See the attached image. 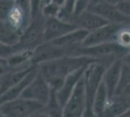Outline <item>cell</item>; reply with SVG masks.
Masks as SVG:
<instances>
[{
  "label": "cell",
  "instance_id": "3",
  "mask_svg": "<svg viewBox=\"0 0 130 117\" xmlns=\"http://www.w3.org/2000/svg\"><path fill=\"white\" fill-rule=\"evenodd\" d=\"M129 50L119 46L117 42H109L88 47H79L72 53V56H87L101 61L103 58L121 59Z\"/></svg>",
  "mask_w": 130,
  "mask_h": 117
},
{
  "label": "cell",
  "instance_id": "25",
  "mask_svg": "<svg viewBox=\"0 0 130 117\" xmlns=\"http://www.w3.org/2000/svg\"><path fill=\"white\" fill-rule=\"evenodd\" d=\"M31 7V19L41 14V10L43 7V0H30Z\"/></svg>",
  "mask_w": 130,
  "mask_h": 117
},
{
  "label": "cell",
  "instance_id": "36",
  "mask_svg": "<svg viewBox=\"0 0 130 117\" xmlns=\"http://www.w3.org/2000/svg\"><path fill=\"white\" fill-rule=\"evenodd\" d=\"M0 82H1V76H0Z\"/></svg>",
  "mask_w": 130,
  "mask_h": 117
},
{
  "label": "cell",
  "instance_id": "29",
  "mask_svg": "<svg viewBox=\"0 0 130 117\" xmlns=\"http://www.w3.org/2000/svg\"><path fill=\"white\" fill-rule=\"evenodd\" d=\"M121 61H122L123 63H125V64H127V66L130 67V50L121 58Z\"/></svg>",
  "mask_w": 130,
  "mask_h": 117
},
{
  "label": "cell",
  "instance_id": "21",
  "mask_svg": "<svg viewBox=\"0 0 130 117\" xmlns=\"http://www.w3.org/2000/svg\"><path fill=\"white\" fill-rule=\"evenodd\" d=\"M116 42L122 48L130 50V24L120 27L117 33Z\"/></svg>",
  "mask_w": 130,
  "mask_h": 117
},
{
  "label": "cell",
  "instance_id": "35",
  "mask_svg": "<svg viewBox=\"0 0 130 117\" xmlns=\"http://www.w3.org/2000/svg\"><path fill=\"white\" fill-rule=\"evenodd\" d=\"M0 117H7V116H6V115H4L3 113H1V112H0Z\"/></svg>",
  "mask_w": 130,
  "mask_h": 117
},
{
  "label": "cell",
  "instance_id": "17",
  "mask_svg": "<svg viewBox=\"0 0 130 117\" xmlns=\"http://www.w3.org/2000/svg\"><path fill=\"white\" fill-rule=\"evenodd\" d=\"M33 66H31L28 68H25V69H21V70H10L9 72L2 75L1 82H0V96L3 93H5L6 91H8L10 88H12L14 85L19 83L22 78L31 70Z\"/></svg>",
  "mask_w": 130,
  "mask_h": 117
},
{
  "label": "cell",
  "instance_id": "15",
  "mask_svg": "<svg viewBox=\"0 0 130 117\" xmlns=\"http://www.w3.org/2000/svg\"><path fill=\"white\" fill-rule=\"evenodd\" d=\"M87 34H88L87 30L77 28L74 30L66 33L65 35L55 39L52 42H54V44H57L59 46L69 49L71 51V55H72V53L76 50L77 48L81 47L83 42L85 41V39L87 38Z\"/></svg>",
  "mask_w": 130,
  "mask_h": 117
},
{
  "label": "cell",
  "instance_id": "5",
  "mask_svg": "<svg viewBox=\"0 0 130 117\" xmlns=\"http://www.w3.org/2000/svg\"><path fill=\"white\" fill-rule=\"evenodd\" d=\"M87 107V93L84 75L79 80L69 99L63 106V117H83Z\"/></svg>",
  "mask_w": 130,
  "mask_h": 117
},
{
  "label": "cell",
  "instance_id": "32",
  "mask_svg": "<svg viewBox=\"0 0 130 117\" xmlns=\"http://www.w3.org/2000/svg\"><path fill=\"white\" fill-rule=\"evenodd\" d=\"M103 1H105V0H91V1H90V5L89 6L96 5V4H99V3L103 2Z\"/></svg>",
  "mask_w": 130,
  "mask_h": 117
},
{
  "label": "cell",
  "instance_id": "4",
  "mask_svg": "<svg viewBox=\"0 0 130 117\" xmlns=\"http://www.w3.org/2000/svg\"><path fill=\"white\" fill-rule=\"evenodd\" d=\"M108 66V63H105L102 61H95L89 63L86 68L84 79L87 93V107H92L95 93L102 82L104 71Z\"/></svg>",
  "mask_w": 130,
  "mask_h": 117
},
{
  "label": "cell",
  "instance_id": "28",
  "mask_svg": "<svg viewBox=\"0 0 130 117\" xmlns=\"http://www.w3.org/2000/svg\"><path fill=\"white\" fill-rule=\"evenodd\" d=\"M29 117H50V115L45 110V107H43V108H40L38 110H36L33 113H31L29 115Z\"/></svg>",
  "mask_w": 130,
  "mask_h": 117
},
{
  "label": "cell",
  "instance_id": "22",
  "mask_svg": "<svg viewBox=\"0 0 130 117\" xmlns=\"http://www.w3.org/2000/svg\"><path fill=\"white\" fill-rule=\"evenodd\" d=\"M60 11V7L54 2H48L44 4L42 7L41 13L45 18H52V17H58V14Z\"/></svg>",
  "mask_w": 130,
  "mask_h": 117
},
{
  "label": "cell",
  "instance_id": "19",
  "mask_svg": "<svg viewBox=\"0 0 130 117\" xmlns=\"http://www.w3.org/2000/svg\"><path fill=\"white\" fill-rule=\"evenodd\" d=\"M109 99H110V97L108 95L107 89L103 82H101L100 86L98 87L97 91L95 93L93 102H92V109L97 117H101Z\"/></svg>",
  "mask_w": 130,
  "mask_h": 117
},
{
  "label": "cell",
  "instance_id": "11",
  "mask_svg": "<svg viewBox=\"0 0 130 117\" xmlns=\"http://www.w3.org/2000/svg\"><path fill=\"white\" fill-rule=\"evenodd\" d=\"M88 10L98 14L99 16L105 19L108 22L117 23V24H130V19L123 16L117 8L116 4L103 1L99 4L89 6Z\"/></svg>",
  "mask_w": 130,
  "mask_h": 117
},
{
  "label": "cell",
  "instance_id": "2",
  "mask_svg": "<svg viewBox=\"0 0 130 117\" xmlns=\"http://www.w3.org/2000/svg\"><path fill=\"white\" fill-rule=\"evenodd\" d=\"M45 17L41 14L31 19L26 28L22 30L19 42L14 48L15 50H34L44 41Z\"/></svg>",
  "mask_w": 130,
  "mask_h": 117
},
{
  "label": "cell",
  "instance_id": "9",
  "mask_svg": "<svg viewBox=\"0 0 130 117\" xmlns=\"http://www.w3.org/2000/svg\"><path fill=\"white\" fill-rule=\"evenodd\" d=\"M122 25L124 24H117V23L108 22L103 27L95 30H92L90 32H88L87 38L85 39V41L82 44V47H88V46L109 43V42H116L118 30Z\"/></svg>",
  "mask_w": 130,
  "mask_h": 117
},
{
  "label": "cell",
  "instance_id": "12",
  "mask_svg": "<svg viewBox=\"0 0 130 117\" xmlns=\"http://www.w3.org/2000/svg\"><path fill=\"white\" fill-rule=\"evenodd\" d=\"M121 67H122L121 59H117L112 61L108 67H106V69L104 71L102 82L107 89L110 98L116 95V92H117L119 83V79H120Z\"/></svg>",
  "mask_w": 130,
  "mask_h": 117
},
{
  "label": "cell",
  "instance_id": "23",
  "mask_svg": "<svg viewBox=\"0 0 130 117\" xmlns=\"http://www.w3.org/2000/svg\"><path fill=\"white\" fill-rule=\"evenodd\" d=\"M14 4L15 1L12 0H0V21H6L7 16Z\"/></svg>",
  "mask_w": 130,
  "mask_h": 117
},
{
  "label": "cell",
  "instance_id": "27",
  "mask_svg": "<svg viewBox=\"0 0 130 117\" xmlns=\"http://www.w3.org/2000/svg\"><path fill=\"white\" fill-rule=\"evenodd\" d=\"M10 71V67L8 64L7 58H0V76L4 75Z\"/></svg>",
  "mask_w": 130,
  "mask_h": 117
},
{
  "label": "cell",
  "instance_id": "6",
  "mask_svg": "<svg viewBox=\"0 0 130 117\" xmlns=\"http://www.w3.org/2000/svg\"><path fill=\"white\" fill-rule=\"evenodd\" d=\"M44 105L24 98H18L0 105V112L7 117H29L34 111L43 108Z\"/></svg>",
  "mask_w": 130,
  "mask_h": 117
},
{
  "label": "cell",
  "instance_id": "26",
  "mask_svg": "<svg viewBox=\"0 0 130 117\" xmlns=\"http://www.w3.org/2000/svg\"><path fill=\"white\" fill-rule=\"evenodd\" d=\"M16 50H15L14 46L3 44L0 42V58H8Z\"/></svg>",
  "mask_w": 130,
  "mask_h": 117
},
{
  "label": "cell",
  "instance_id": "7",
  "mask_svg": "<svg viewBox=\"0 0 130 117\" xmlns=\"http://www.w3.org/2000/svg\"><path fill=\"white\" fill-rule=\"evenodd\" d=\"M71 55V51L65 47L54 44V42H43L33 51V56L31 62L33 64L38 66L46 61H50L59 59L64 56Z\"/></svg>",
  "mask_w": 130,
  "mask_h": 117
},
{
  "label": "cell",
  "instance_id": "14",
  "mask_svg": "<svg viewBox=\"0 0 130 117\" xmlns=\"http://www.w3.org/2000/svg\"><path fill=\"white\" fill-rule=\"evenodd\" d=\"M86 68H87V67H83V68L77 70L75 72H72L69 75H67L64 80H63V83L61 84V86L56 91H54L57 100H58V101H59L60 105L62 106H64L65 102L69 99V97L72 94L73 90L75 89V87H76V85L79 82V80L83 77Z\"/></svg>",
  "mask_w": 130,
  "mask_h": 117
},
{
  "label": "cell",
  "instance_id": "8",
  "mask_svg": "<svg viewBox=\"0 0 130 117\" xmlns=\"http://www.w3.org/2000/svg\"><path fill=\"white\" fill-rule=\"evenodd\" d=\"M51 92H52V89L50 85L42 76V74L38 71L36 76L32 79V81L23 90L21 97L24 99L38 101L45 106L47 101L49 100Z\"/></svg>",
  "mask_w": 130,
  "mask_h": 117
},
{
  "label": "cell",
  "instance_id": "20",
  "mask_svg": "<svg viewBox=\"0 0 130 117\" xmlns=\"http://www.w3.org/2000/svg\"><path fill=\"white\" fill-rule=\"evenodd\" d=\"M44 107L50 117H63V106L60 105L57 100L54 90H52L49 100L44 106Z\"/></svg>",
  "mask_w": 130,
  "mask_h": 117
},
{
  "label": "cell",
  "instance_id": "1",
  "mask_svg": "<svg viewBox=\"0 0 130 117\" xmlns=\"http://www.w3.org/2000/svg\"><path fill=\"white\" fill-rule=\"evenodd\" d=\"M97 61L87 56H64L59 59L38 64L39 72L48 82L52 90H56L63 83V80L70 73L75 72L89 63Z\"/></svg>",
  "mask_w": 130,
  "mask_h": 117
},
{
  "label": "cell",
  "instance_id": "34",
  "mask_svg": "<svg viewBox=\"0 0 130 117\" xmlns=\"http://www.w3.org/2000/svg\"><path fill=\"white\" fill-rule=\"evenodd\" d=\"M50 0H43V5L44 4H46V3H48Z\"/></svg>",
  "mask_w": 130,
  "mask_h": 117
},
{
  "label": "cell",
  "instance_id": "10",
  "mask_svg": "<svg viewBox=\"0 0 130 117\" xmlns=\"http://www.w3.org/2000/svg\"><path fill=\"white\" fill-rule=\"evenodd\" d=\"M75 28H77V27L73 22L61 20L58 17L45 18L44 41L45 42L54 41L74 30Z\"/></svg>",
  "mask_w": 130,
  "mask_h": 117
},
{
  "label": "cell",
  "instance_id": "24",
  "mask_svg": "<svg viewBox=\"0 0 130 117\" xmlns=\"http://www.w3.org/2000/svg\"><path fill=\"white\" fill-rule=\"evenodd\" d=\"M90 1L91 0H77L76 6H75V11H74V16H77V15L81 14L82 12L87 10L89 5H90Z\"/></svg>",
  "mask_w": 130,
  "mask_h": 117
},
{
  "label": "cell",
  "instance_id": "31",
  "mask_svg": "<svg viewBox=\"0 0 130 117\" xmlns=\"http://www.w3.org/2000/svg\"><path fill=\"white\" fill-rule=\"evenodd\" d=\"M50 1H51V2H54V4L58 5L60 7V8H61V7H62V5L64 4V1H65V0H50ZM50 1H49V2H50Z\"/></svg>",
  "mask_w": 130,
  "mask_h": 117
},
{
  "label": "cell",
  "instance_id": "18",
  "mask_svg": "<svg viewBox=\"0 0 130 117\" xmlns=\"http://www.w3.org/2000/svg\"><path fill=\"white\" fill-rule=\"evenodd\" d=\"M22 32L13 28L5 21H0V42L6 45L15 46L19 42Z\"/></svg>",
  "mask_w": 130,
  "mask_h": 117
},
{
  "label": "cell",
  "instance_id": "16",
  "mask_svg": "<svg viewBox=\"0 0 130 117\" xmlns=\"http://www.w3.org/2000/svg\"><path fill=\"white\" fill-rule=\"evenodd\" d=\"M38 71V66L34 64L33 67L31 68V70L27 73L19 83L14 85L12 88H10L8 91H6L5 93H3L2 95L0 96V105H2L3 102H6V101H9V100L20 98L21 95L22 94V92H23V90L25 89L27 85L32 81V79L36 76Z\"/></svg>",
  "mask_w": 130,
  "mask_h": 117
},
{
  "label": "cell",
  "instance_id": "13",
  "mask_svg": "<svg viewBox=\"0 0 130 117\" xmlns=\"http://www.w3.org/2000/svg\"><path fill=\"white\" fill-rule=\"evenodd\" d=\"M71 22H73L77 28L86 29L88 32L95 30L108 23L105 19L88 9L82 12L81 14L77 16H74Z\"/></svg>",
  "mask_w": 130,
  "mask_h": 117
},
{
  "label": "cell",
  "instance_id": "33",
  "mask_svg": "<svg viewBox=\"0 0 130 117\" xmlns=\"http://www.w3.org/2000/svg\"><path fill=\"white\" fill-rule=\"evenodd\" d=\"M105 1H107V2H110V3H113V4H116L118 1L119 0H105Z\"/></svg>",
  "mask_w": 130,
  "mask_h": 117
},
{
  "label": "cell",
  "instance_id": "30",
  "mask_svg": "<svg viewBox=\"0 0 130 117\" xmlns=\"http://www.w3.org/2000/svg\"><path fill=\"white\" fill-rule=\"evenodd\" d=\"M121 96V95H119ZM122 97V99H123V100H124L125 105H126V106H127V108L128 109H130V94H128V95H125V96H121Z\"/></svg>",
  "mask_w": 130,
  "mask_h": 117
}]
</instances>
